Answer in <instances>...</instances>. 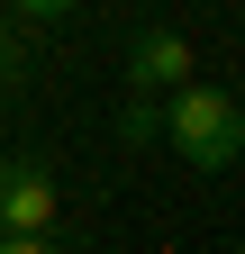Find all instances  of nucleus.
Wrapping results in <instances>:
<instances>
[{
  "mask_svg": "<svg viewBox=\"0 0 245 254\" xmlns=\"http://www.w3.org/2000/svg\"><path fill=\"white\" fill-rule=\"evenodd\" d=\"M164 136H173V154L191 173H227L236 154H245V109L227 100V91H209V82H173Z\"/></svg>",
  "mask_w": 245,
  "mask_h": 254,
  "instance_id": "nucleus-1",
  "label": "nucleus"
},
{
  "mask_svg": "<svg viewBox=\"0 0 245 254\" xmlns=\"http://www.w3.org/2000/svg\"><path fill=\"white\" fill-rule=\"evenodd\" d=\"M46 227H55L46 164H0V236H46Z\"/></svg>",
  "mask_w": 245,
  "mask_h": 254,
  "instance_id": "nucleus-2",
  "label": "nucleus"
},
{
  "mask_svg": "<svg viewBox=\"0 0 245 254\" xmlns=\"http://www.w3.org/2000/svg\"><path fill=\"white\" fill-rule=\"evenodd\" d=\"M127 82H136V91H173V82H191V46H182L173 27H145L136 55H127Z\"/></svg>",
  "mask_w": 245,
  "mask_h": 254,
  "instance_id": "nucleus-3",
  "label": "nucleus"
},
{
  "mask_svg": "<svg viewBox=\"0 0 245 254\" xmlns=\"http://www.w3.org/2000/svg\"><path fill=\"white\" fill-rule=\"evenodd\" d=\"M155 127H164V109H155V91H136V100H127V118H118V136H127V145H145Z\"/></svg>",
  "mask_w": 245,
  "mask_h": 254,
  "instance_id": "nucleus-4",
  "label": "nucleus"
},
{
  "mask_svg": "<svg viewBox=\"0 0 245 254\" xmlns=\"http://www.w3.org/2000/svg\"><path fill=\"white\" fill-rule=\"evenodd\" d=\"M9 9H27V18H64V9H82V0H9Z\"/></svg>",
  "mask_w": 245,
  "mask_h": 254,
  "instance_id": "nucleus-5",
  "label": "nucleus"
},
{
  "mask_svg": "<svg viewBox=\"0 0 245 254\" xmlns=\"http://www.w3.org/2000/svg\"><path fill=\"white\" fill-rule=\"evenodd\" d=\"M0 254H55L46 236H0Z\"/></svg>",
  "mask_w": 245,
  "mask_h": 254,
  "instance_id": "nucleus-6",
  "label": "nucleus"
},
{
  "mask_svg": "<svg viewBox=\"0 0 245 254\" xmlns=\"http://www.w3.org/2000/svg\"><path fill=\"white\" fill-rule=\"evenodd\" d=\"M0 73H9V27H0Z\"/></svg>",
  "mask_w": 245,
  "mask_h": 254,
  "instance_id": "nucleus-7",
  "label": "nucleus"
}]
</instances>
